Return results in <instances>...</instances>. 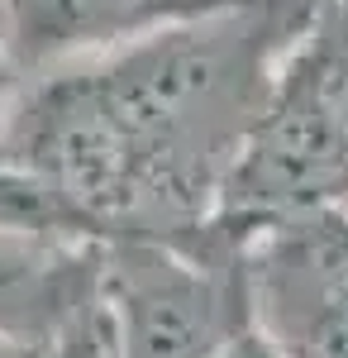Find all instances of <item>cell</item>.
Listing matches in <instances>:
<instances>
[{
	"label": "cell",
	"instance_id": "6da1fadb",
	"mask_svg": "<svg viewBox=\"0 0 348 358\" xmlns=\"http://www.w3.org/2000/svg\"><path fill=\"white\" fill-rule=\"evenodd\" d=\"M320 5L243 0L86 62L134 172L119 239L191 244L210 224L277 67L315 24Z\"/></svg>",
	"mask_w": 348,
	"mask_h": 358
},
{
	"label": "cell",
	"instance_id": "7a4b0ae2",
	"mask_svg": "<svg viewBox=\"0 0 348 358\" xmlns=\"http://www.w3.org/2000/svg\"><path fill=\"white\" fill-rule=\"evenodd\" d=\"M348 206V10L324 0L277 67L210 224L248 244L282 220Z\"/></svg>",
	"mask_w": 348,
	"mask_h": 358
},
{
	"label": "cell",
	"instance_id": "3957f363",
	"mask_svg": "<svg viewBox=\"0 0 348 358\" xmlns=\"http://www.w3.org/2000/svg\"><path fill=\"white\" fill-rule=\"evenodd\" d=\"M243 248L205 224L191 244L106 239L101 301L119 358H215L248 306Z\"/></svg>",
	"mask_w": 348,
	"mask_h": 358
},
{
	"label": "cell",
	"instance_id": "277c9868",
	"mask_svg": "<svg viewBox=\"0 0 348 358\" xmlns=\"http://www.w3.org/2000/svg\"><path fill=\"white\" fill-rule=\"evenodd\" d=\"M243 277L253 315L291 358H348V206L253 234Z\"/></svg>",
	"mask_w": 348,
	"mask_h": 358
},
{
	"label": "cell",
	"instance_id": "5b68a950",
	"mask_svg": "<svg viewBox=\"0 0 348 358\" xmlns=\"http://www.w3.org/2000/svg\"><path fill=\"white\" fill-rule=\"evenodd\" d=\"M243 0H0V43L20 77L96 62Z\"/></svg>",
	"mask_w": 348,
	"mask_h": 358
},
{
	"label": "cell",
	"instance_id": "8992f818",
	"mask_svg": "<svg viewBox=\"0 0 348 358\" xmlns=\"http://www.w3.org/2000/svg\"><path fill=\"white\" fill-rule=\"evenodd\" d=\"M101 239L0 229V334L48 349L101 296Z\"/></svg>",
	"mask_w": 348,
	"mask_h": 358
},
{
	"label": "cell",
	"instance_id": "52a82bcc",
	"mask_svg": "<svg viewBox=\"0 0 348 358\" xmlns=\"http://www.w3.org/2000/svg\"><path fill=\"white\" fill-rule=\"evenodd\" d=\"M48 358H119L115 354V334H110V315H106V301H101V296L48 344Z\"/></svg>",
	"mask_w": 348,
	"mask_h": 358
},
{
	"label": "cell",
	"instance_id": "ba28073f",
	"mask_svg": "<svg viewBox=\"0 0 348 358\" xmlns=\"http://www.w3.org/2000/svg\"><path fill=\"white\" fill-rule=\"evenodd\" d=\"M215 358H291L277 339L268 334V325L258 320V315H243L239 325L229 330V339L219 344V354Z\"/></svg>",
	"mask_w": 348,
	"mask_h": 358
},
{
	"label": "cell",
	"instance_id": "9c48e42d",
	"mask_svg": "<svg viewBox=\"0 0 348 358\" xmlns=\"http://www.w3.org/2000/svg\"><path fill=\"white\" fill-rule=\"evenodd\" d=\"M15 91H20V72L0 43V163H5V124H10V106H15Z\"/></svg>",
	"mask_w": 348,
	"mask_h": 358
},
{
	"label": "cell",
	"instance_id": "30bf717a",
	"mask_svg": "<svg viewBox=\"0 0 348 358\" xmlns=\"http://www.w3.org/2000/svg\"><path fill=\"white\" fill-rule=\"evenodd\" d=\"M0 358H48V349L24 344V339H15V334H0Z\"/></svg>",
	"mask_w": 348,
	"mask_h": 358
}]
</instances>
